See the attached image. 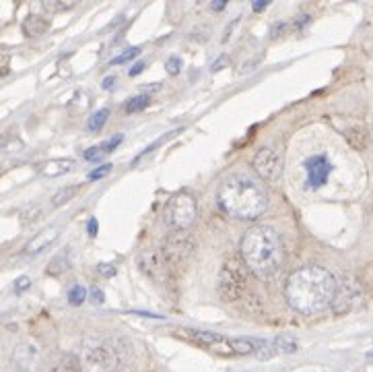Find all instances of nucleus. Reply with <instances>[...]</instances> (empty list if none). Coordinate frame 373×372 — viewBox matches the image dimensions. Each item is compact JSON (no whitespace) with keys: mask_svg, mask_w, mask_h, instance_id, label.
<instances>
[{"mask_svg":"<svg viewBox=\"0 0 373 372\" xmlns=\"http://www.w3.org/2000/svg\"><path fill=\"white\" fill-rule=\"evenodd\" d=\"M79 364L81 372H117V356L105 344L87 346L79 358Z\"/></svg>","mask_w":373,"mask_h":372,"instance_id":"7","label":"nucleus"},{"mask_svg":"<svg viewBox=\"0 0 373 372\" xmlns=\"http://www.w3.org/2000/svg\"><path fill=\"white\" fill-rule=\"evenodd\" d=\"M149 106V96H139V98H132L126 101V112H139L142 108Z\"/></svg>","mask_w":373,"mask_h":372,"instance_id":"22","label":"nucleus"},{"mask_svg":"<svg viewBox=\"0 0 373 372\" xmlns=\"http://www.w3.org/2000/svg\"><path fill=\"white\" fill-rule=\"evenodd\" d=\"M112 83H114V77L103 79V89H112Z\"/></svg>","mask_w":373,"mask_h":372,"instance_id":"36","label":"nucleus"},{"mask_svg":"<svg viewBox=\"0 0 373 372\" xmlns=\"http://www.w3.org/2000/svg\"><path fill=\"white\" fill-rule=\"evenodd\" d=\"M217 201L227 215L237 220H256L268 207L266 193L248 176L227 178L219 186Z\"/></svg>","mask_w":373,"mask_h":372,"instance_id":"3","label":"nucleus"},{"mask_svg":"<svg viewBox=\"0 0 373 372\" xmlns=\"http://www.w3.org/2000/svg\"><path fill=\"white\" fill-rule=\"evenodd\" d=\"M60 236V227L56 225H50L46 230H42L40 234H35L27 244H25V254H38V252H44L47 247H52Z\"/></svg>","mask_w":373,"mask_h":372,"instance_id":"12","label":"nucleus"},{"mask_svg":"<svg viewBox=\"0 0 373 372\" xmlns=\"http://www.w3.org/2000/svg\"><path fill=\"white\" fill-rule=\"evenodd\" d=\"M305 172L309 188H320L326 184L328 176L332 174V164L328 162L326 155H314L305 162Z\"/></svg>","mask_w":373,"mask_h":372,"instance_id":"10","label":"nucleus"},{"mask_svg":"<svg viewBox=\"0 0 373 372\" xmlns=\"http://www.w3.org/2000/svg\"><path fill=\"white\" fill-rule=\"evenodd\" d=\"M345 137H347L349 145L359 149V151L367 147V130L361 124H355V126H350L349 130H345Z\"/></svg>","mask_w":373,"mask_h":372,"instance_id":"16","label":"nucleus"},{"mask_svg":"<svg viewBox=\"0 0 373 372\" xmlns=\"http://www.w3.org/2000/svg\"><path fill=\"white\" fill-rule=\"evenodd\" d=\"M117 372H130V371H117Z\"/></svg>","mask_w":373,"mask_h":372,"instance_id":"38","label":"nucleus"},{"mask_svg":"<svg viewBox=\"0 0 373 372\" xmlns=\"http://www.w3.org/2000/svg\"><path fill=\"white\" fill-rule=\"evenodd\" d=\"M194 248H196V242L190 234H186V232H169L159 252H161L165 267H171V265L186 263L188 259L192 257Z\"/></svg>","mask_w":373,"mask_h":372,"instance_id":"6","label":"nucleus"},{"mask_svg":"<svg viewBox=\"0 0 373 372\" xmlns=\"http://www.w3.org/2000/svg\"><path fill=\"white\" fill-rule=\"evenodd\" d=\"M74 6L72 0H44V9L50 13H60V11H69Z\"/></svg>","mask_w":373,"mask_h":372,"instance_id":"20","label":"nucleus"},{"mask_svg":"<svg viewBox=\"0 0 373 372\" xmlns=\"http://www.w3.org/2000/svg\"><path fill=\"white\" fill-rule=\"evenodd\" d=\"M87 232H89V236H97V220L95 218H91L87 223Z\"/></svg>","mask_w":373,"mask_h":372,"instance_id":"31","label":"nucleus"},{"mask_svg":"<svg viewBox=\"0 0 373 372\" xmlns=\"http://www.w3.org/2000/svg\"><path fill=\"white\" fill-rule=\"evenodd\" d=\"M239 259L258 277L262 279L272 277L282 263V242L279 234L268 225L250 227L241 238Z\"/></svg>","mask_w":373,"mask_h":372,"instance_id":"2","label":"nucleus"},{"mask_svg":"<svg viewBox=\"0 0 373 372\" xmlns=\"http://www.w3.org/2000/svg\"><path fill=\"white\" fill-rule=\"evenodd\" d=\"M210 6H212L214 11H223V9H225V0H214Z\"/></svg>","mask_w":373,"mask_h":372,"instance_id":"34","label":"nucleus"},{"mask_svg":"<svg viewBox=\"0 0 373 372\" xmlns=\"http://www.w3.org/2000/svg\"><path fill=\"white\" fill-rule=\"evenodd\" d=\"M74 193H76V188H72V186L60 188V191L52 197V205H54V207H60V205L69 203V201H72V197H74Z\"/></svg>","mask_w":373,"mask_h":372,"instance_id":"21","label":"nucleus"},{"mask_svg":"<svg viewBox=\"0 0 373 372\" xmlns=\"http://www.w3.org/2000/svg\"><path fill=\"white\" fill-rule=\"evenodd\" d=\"M74 168V159H50L46 162L42 168H40V172L47 176V178H56V176H62V174H69L70 170Z\"/></svg>","mask_w":373,"mask_h":372,"instance_id":"13","label":"nucleus"},{"mask_svg":"<svg viewBox=\"0 0 373 372\" xmlns=\"http://www.w3.org/2000/svg\"><path fill=\"white\" fill-rule=\"evenodd\" d=\"M99 271L103 273V275H108V277H112L116 273V269L112 265H99Z\"/></svg>","mask_w":373,"mask_h":372,"instance_id":"32","label":"nucleus"},{"mask_svg":"<svg viewBox=\"0 0 373 372\" xmlns=\"http://www.w3.org/2000/svg\"><path fill=\"white\" fill-rule=\"evenodd\" d=\"M180 67H182L180 58H169V60H167V71L171 74L180 73Z\"/></svg>","mask_w":373,"mask_h":372,"instance_id":"28","label":"nucleus"},{"mask_svg":"<svg viewBox=\"0 0 373 372\" xmlns=\"http://www.w3.org/2000/svg\"><path fill=\"white\" fill-rule=\"evenodd\" d=\"M196 198L186 191L176 193L165 203L163 220L171 232H186L196 220Z\"/></svg>","mask_w":373,"mask_h":372,"instance_id":"5","label":"nucleus"},{"mask_svg":"<svg viewBox=\"0 0 373 372\" xmlns=\"http://www.w3.org/2000/svg\"><path fill=\"white\" fill-rule=\"evenodd\" d=\"M140 48H130L126 50L124 54H120L116 58H112V64H124V62H128V60H132L134 56H139Z\"/></svg>","mask_w":373,"mask_h":372,"instance_id":"24","label":"nucleus"},{"mask_svg":"<svg viewBox=\"0 0 373 372\" xmlns=\"http://www.w3.org/2000/svg\"><path fill=\"white\" fill-rule=\"evenodd\" d=\"M112 164H105V166H101V168H97L93 172L89 174V180H99V178H103V176H108V174L112 172Z\"/></svg>","mask_w":373,"mask_h":372,"instance_id":"25","label":"nucleus"},{"mask_svg":"<svg viewBox=\"0 0 373 372\" xmlns=\"http://www.w3.org/2000/svg\"><path fill=\"white\" fill-rule=\"evenodd\" d=\"M190 342L198 344V346L207 347L214 354H221V356H235L234 347H231V339L229 337H223L219 333H210V331H196V329H186L182 331Z\"/></svg>","mask_w":373,"mask_h":372,"instance_id":"9","label":"nucleus"},{"mask_svg":"<svg viewBox=\"0 0 373 372\" xmlns=\"http://www.w3.org/2000/svg\"><path fill=\"white\" fill-rule=\"evenodd\" d=\"M254 168L260 174V178H264L266 182H277L282 174V157L272 147L258 149L254 155Z\"/></svg>","mask_w":373,"mask_h":372,"instance_id":"8","label":"nucleus"},{"mask_svg":"<svg viewBox=\"0 0 373 372\" xmlns=\"http://www.w3.org/2000/svg\"><path fill=\"white\" fill-rule=\"evenodd\" d=\"M122 139H124V137H122V135H116V137H114V139H110V141H108V143H103V145H101V149H103V153H110V151H112V149H116L117 145H120V143H122Z\"/></svg>","mask_w":373,"mask_h":372,"instance_id":"27","label":"nucleus"},{"mask_svg":"<svg viewBox=\"0 0 373 372\" xmlns=\"http://www.w3.org/2000/svg\"><path fill=\"white\" fill-rule=\"evenodd\" d=\"M101 155H103V149H101V145H99V147H91L85 151V159H89V162H97V159H101Z\"/></svg>","mask_w":373,"mask_h":372,"instance_id":"26","label":"nucleus"},{"mask_svg":"<svg viewBox=\"0 0 373 372\" xmlns=\"http://www.w3.org/2000/svg\"><path fill=\"white\" fill-rule=\"evenodd\" d=\"M47 27H50V23L42 15H29L23 21V31L27 38H38V35L46 33Z\"/></svg>","mask_w":373,"mask_h":372,"instance_id":"14","label":"nucleus"},{"mask_svg":"<svg viewBox=\"0 0 373 372\" xmlns=\"http://www.w3.org/2000/svg\"><path fill=\"white\" fill-rule=\"evenodd\" d=\"M35 358H38V349L33 346H29V344L19 346L17 347V351H15V362H17L19 368H23V371H29V368L35 364Z\"/></svg>","mask_w":373,"mask_h":372,"instance_id":"15","label":"nucleus"},{"mask_svg":"<svg viewBox=\"0 0 373 372\" xmlns=\"http://www.w3.org/2000/svg\"><path fill=\"white\" fill-rule=\"evenodd\" d=\"M139 265L140 269L147 273L149 277H153V279H161L163 277L165 263L159 250H153V248L142 250L139 257Z\"/></svg>","mask_w":373,"mask_h":372,"instance_id":"11","label":"nucleus"},{"mask_svg":"<svg viewBox=\"0 0 373 372\" xmlns=\"http://www.w3.org/2000/svg\"><path fill=\"white\" fill-rule=\"evenodd\" d=\"M50 372H81V364H79V358L70 356V354H64Z\"/></svg>","mask_w":373,"mask_h":372,"instance_id":"17","label":"nucleus"},{"mask_svg":"<svg viewBox=\"0 0 373 372\" xmlns=\"http://www.w3.org/2000/svg\"><path fill=\"white\" fill-rule=\"evenodd\" d=\"M70 267L69 259H67V254H58L52 263H50V267H47V273L50 275H60V273H64Z\"/></svg>","mask_w":373,"mask_h":372,"instance_id":"19","label":"nucleus"},{"mask_svg":"<svg viewBox=\"0 0 373 372\" xmlns=\"http://www.w3.org/2000/svg\"><path fill=\"white\" fill-rule=\"evenodd\" d=\"M266 6H268V2H266V0H256V2L252 4V9H254V11H262V9H266Z\"/></svg>","mask_w":373,"mask_h":372,"instance_id":"33","label":"nucleus"},{"mask_svg":"<svg viewBox=\"0 0 373 372\" xmlns=\"http://www.w3.org/2000/svg\"><path fill=\"white\" fill-rule=\"evenodd\" d=\"M338 281L320 265H307L289 275L285 283V300L302 315H318L332 306Z\"/></svg>","mask_w":373,"mask_h":372,"instance_id":"1","label":"nucleus"},{"mask_svg":"<svg viewBox=\"0 0 373 372\" xmlns=\"http://www.w3.org/2000/svg\"><path fill=\"white\" fill-rule=\"evenodd\" d=\"M108 118H110V110H108V108L97 110L93 116L89 118V123H87V130H91V133H99V130H101V126L108 123Z\"/></svg>","mask_w":373,"mask_h":372,"instance_id":"18","label":"nucleus"},{"mask_svg":"<svg viewBox=\"0 0 373 372\" xmlns=\"http://www.w3.org/2000/svg\"><path fill=\"white\" fill-rule=\"evenodd\" d=\"M89 292H91V296H93V302H95V304H101V302L105 300V298H103V294H101V292H99L97 288H91Z\"/></svg>","mask_w":373,"mask_h":372,"instance_id":"30","label":"nucleus"},{"mask_svg":"<svg viewBox=\"0 0 373 372\" xmlns=\"http://www.w3.org/2000/svg\"><path fill=\"white\" fill-rule=\"evenodd\" d=\"M142 71H144V64H142V62H139V64H134V67H132V71H130V77H134V74L142 73Z\"/></svg>","mask_w":373,"mask_h":372,"instance_id":"35","label":"nucleus"},{"mask_svg":"<svg viewBox=\"0 0 373 372\" xmlns=\"http://www.w3.org/2000/svg\"><path fill=\"white\" fill-rule=\"evenodd\" d=\"M248 288V267L239 257H227L219 273V294L225 302L241 300Z\"/></svg>","mask_w":373,"mask_h":372,"instance_id":"4","label":"nucleus"},{"mask_svg":"<svg viewBox=\"0 0 373 372\" xmlns=\"http://www.w3.org/2000/svg\"><path fill=\"white\" fill-rule=\"evenodd\" d=\"M29 286H31V279H29V277H19L17 283H15V290H17V292H23Z\"/></svg>","mask_w":373,"mask_h":372,"instance_id":"29","label":"nucleus"},{"mask_svg":"<svg viewBox=\"0 0 373 372\" xmlns=\"http://www.w3.org/2000/svg\"><path fill=\"white\" fill-rule=\"evenodd\" d=\"M4 141H6V139H4V137H0V151H2V147H4Z\"/></svg>","mask_w":373,"mask_h":372,"instance_id":"37","label":"nucleus"},{"mask_svg":"<svg viewBox=\"0 0 373 372\" xmlns=\"http://www.w3.org/2000/svg\"><path fill=\"white\" fill-rule=\"evenodd\" d=\"M85 298H87V290H85V288H81V286H74V288L69 292V302L70 304H74V306L83 304V300H85Z\"/></svg>","mask_w":373,"mask_h":372,"instance_id":"23","label":"nucleus"}]
</instances>
